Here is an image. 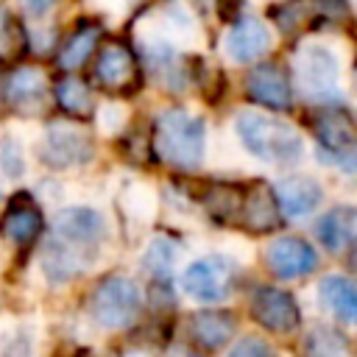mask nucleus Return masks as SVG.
<instances>
[{"mask_svg": "<svg viewBox=\"0 0 357 357\" xmlns=\"http://www.w3.org/2000/svg\"><path fill=\"white\" fill-rule=\"evenodd\" d=\"M204 142H206L204 120L184 109H167L153 123V148L173 167L201 165Z\"/></svg>", "mask_w": 357, "mask_h": 357, "instance_id": "obj_1", "label": "nucleus"}, {"mask_svg": "<svg viewBox=\"0 0 357 357\" xmlns=\"http://www.w3.org/2000/svg\"><path fill=\"white\" fill-rule=\"evenodd\" d=\"M234 128H237L240 142L262 162L290 165V162L301 159V153H304L298 131L282 120H273V117H265L257 112H240L234 120Z\"/></svg>", "mask_w": 357, "mask_h": 357, "instance_id": "obj_2", "label": "nucleus"}, {"mask_svg": "<svg viewBox=\"0 0 357 357\" xmlns=\"http://www.w3.org/2000/svg\"><path fill=\"white\" fill-rule=\"evenodd\" d=\"M89 310L103 329H123L139 312V287L128 276H106L95 287Z\"/></svg>", "mask_w": 357, "mask_h": 357, "instance_id": "obj_3", "label": "nucleus"}, {"mask_svg": "<svg viewBox=\"0 0 357 357\" xmlns=\"http://www.w3.org/2000/svg\"><path fill=\"white\" fill-rule=\"evenodd\" d=\"M293 75L307 100H337V61L329 47L307 45L293 59Z\"/></svg>", "mask_w": 357, "mask_h": 357, "instance_id": "obj_4", "label": "nucleus"}, {"mask_svg": "<svg viewBox=\"0 0 357 357\" xmlns=\"http://www.w3.org/2000/svg\"><path fill=\"white\" fill-rule=\"evenodd\" d=\"M315 139L324 153H332V162L343 170H357V120L346 109H324L312 120Z\"/></svg>", "mask_w": 357, "mask_h": 357, "instance_id": "obj_5", "label": "nucleus"}, {"mask_svg": "<svg viewBox=\"0 0 357 357\" xmlns=\"http://www.w3.org/2000/svg\"><path fill=\"white\" fill-rule=\"evenodd\" d=\"M234 276H237V265L229 257H204L195 259L184 276H181V287L187 296L198 298V301H220L231 293L234 287Z\"/></svg>", "mask_w": 357, "mask_h": 357, "instance_id": "obj_6", "label": "nucleus"}, {"mask_svg": "<svg viewBox=\"0 0 357 357\" xmlns=\"http://www.w3.org/2000/svg\"><path fill=\"white\" fill-rule=\"evenodd\" d=\"M39 156L50 167H75V165L89 162L92 139L75 123H53V126H47V131L42 137Z\"/></svg>", "mask_w": 357, "mask_h": 357, "instance_id": "obj_7", "label": "nucleus"}, {"mask_svg": "<svg viewBox=\"0 0 357 357\" xmlns=\"http://www.w3.org/2000/svg\"><path fill=\"white\" fill-rule=\"evenodd\" d=\"M53 234L64 248H70L78 259H84L81 254H92L100 245V240L106 234V223H103L100 212H95L89 206H73V209L59 212Z\"/></svg>", "mask_w": 357, "mask_h": 357, "instance_id": "obj_8", "label": "nucleus"}, {"mask_svg": "<svg viewBox=\"0 0 357 357\" xmlns=\"http://www.w3.org/2000/svg\"><path fill=\"white\" fill-rule=\"evenodd\" d=\"M251 315L262 329L276 332V335L293 332L301 321L296 298L279 287H259L251 296Z\"/></svg>", "mask_w": 357, "mask_h": 357, "instance_id": "obj_9", "label": "nucleus"}, {"mask_svg": "<svg viewBox=\"0 0 357 357\" xmlns=\"http://www.w3.org/2000/svg\"><path fill=\"white\" fill-rule=\"evenodd\" d=\"M95 78L106 92H131L137 86V59L123 42L100 47L95 61Z\"/></svg>", "mask_w": 357, "mask_h": 357, "instance_id": "obj_10", "label": "nucleus"}, {"mask_svg": "<svg viewBox=\"0 0 357 357\" xmlns=\"http://www.w3.org/2000/svg\"><path fill=\"white\" fill-rule=\"evenodd\" d=\"M245 92L254 103L259 106H268L273 112H284L290 109V81H287V73L276 64V61H265L259 67H254L245 78Z\"/></svg>", "mask_w": 357, "mask_h": 357, "instance_id": "obj_11", "label": "nucleus"}, {"mask_svg": "<svg viewBox=\"0 0 357 357\" xmlns=\"http://www.w3.org/2000/svg\"><path fill=\"white\" fill-rule=\"evenodd\" d=\"M265 265L279 279H296V276L312 273L315 265H318V257H315L312 245L304 243L301 237H279V240H273L268 245Z\"/></svg>", "mask_w": 357, "mask_h": 357, "instance_id": "obj_12", "label": "nucleus"}, {"mask_svg": "<svg viewBox=\"0 0 357 357\" xmlns=\"http://www.w3.org/2000/svg\"><path fill=\"white\" fill-rule=\"evenodd\" d=\"M279 204H276V192L265 184H254L251 190L243 192L240 198V212H237V223L243 229H248L251 234H262L279 226Z\"/></svg>", "mask_w": 357, "mask_h": 357, "instance_id": "obj_13", "label": "nucleus"}, {"mask_svg": "<svg viewBox=\"0 0 357 357\" xmlns=\"http://www.w3.org/2000/svg\"><path fill=\"white\" fill-rule=\"evenodd\" d=\"M271 47V33L265 28L262 20H257L254 14H243L237 17V22L231 25L229 36H226V50L234 61H251L257 56H262Z\"/></svg>", "mask_w": 357, "mask_h": 357, "instance_id": "obj_14", "label": "nucleus"}, {"mask_svg": "<svg viewBox=\"0 0 357 357\" xmlns=\"http://www.w3.org/2000/svg\"><path fill=\"white\" fill-rule=\"evenodd\" d=\"M315 237L326 251H343L357 237V209L354 206H335L315 223Z\"/></svg>", "mask_w": 357, "mask_h": 357, "instance_id": "obj_15", "label": "nucleus"}, {"mask_svg": "<svg viewBox=\"0 0 357 357\" xmlns=\"http://www.w3.org/2000/svg\"><path fill=\"white\" fill-rule=\"evenodd\" d=\"M276 204H279V212H284L287 218H301L321 204V187L307 176H290L279 181Z\"/></svg>", "mask_w": 357, "mask_h": 357, "instance_id": "obj_16", "label": "nucleus"}, {"mask_svg": "<svg viewBox=\"0 0 357 357\" xmlns=\"http://www.w3.org/2000/svg\"><path fill=\"white\" fill-rule=\"evenodd\" d=\"M234 315L226 310H201L190 318L192 340L204 349H220L234 335Z\"/></svg>", "mask_w": 357, "mask_h": 357, "instance_id": "obj_17", "label": "nucleus"}, {"mask_svg": "<svg viewBox=\"0 0 357 357\" xmlns=\"http://www.w3.org/2000/svg\"><path fill=\"white\" fill-rule=\"evenodd\" d=\"M324 307L343 324H357V284L343 276H326L318 284Z\"/></svg>", "mask_w": 357, "mask_h": 357, "instance_id": "obj_18", "label": "nucleus"}, {"mask_svg": "<svg viewBox=\"0 0 357 357\" xmlns=\"http://www.w3.org/2000/svg\"><path fill=\"white\" fill-rule=\"evenodd\" d=\"M42 229V215L36 206L31 204H14L8 206V212L0 220V234L17 245H28L33 243V237Z\"/></svg>", "mask_w": 357, "mask_h": 357, "instance_id": "obj_19", "label": "nucleus"}, {"mask_svg": "<svg viewBox=\"0 0 357 357\" xmlns=\"http://www.w3.org/2000/svg\"><path fill=\"white\" fill-rule=\"evenodd\" d=\"M98 39H100V25H98V22H81V25L70 33V39L64 42V47L59 50V67H64V70H78V67L92 56Z\"/></svg>", "mask_w": 357, "mask_h": 357, "instance_id": "obj_20", "label": "nucleus"}, {"mask_svg": "<svg viewBox=\"0 0 357 357\" xmlns=\"http://www.w3.org/2000/svg\"><path fill=\"white\" fill-rule=\"evenodd\" d=\"M6 92H8V100H11L14 106L36 103V100L45 95V73H42L39 67H17V70L8 75Z\"/></svg>", "mask_w": 357, "mask_h": 357, "instance_id": "obj_21", "label": "nucleus"}, {"mask_svg": "<svg viewBox=\"0 0 357 357\" xmlns=\"http://www.w3.org/2000/svg\"><path fill=\"white\" fill-rule=\"evenodd\" d=\"M304 357H351V346L343 337V332L332 326H312L301 346Z\"/></svg>", "mask_w": 357, "mask_h": 357, "instance_id": "obj_22", "label": "nucleus"}, {"mask_svg": "<svg viewBox=\"0 0 357 357\" xmlns=\"http://www.w3.org/2000/svg\"><path fill=\"white\" fill-rule=\"evenodd\" d=\"M56 100L73 117H86L92 112V95L81 78H61L56 84Z\"/></svg>", "mask_w": 357, "mask_h": 357, "instance_id": "obj_23", "label": "nucleus"}, {"mask_svg": "<svg viewBox=\"0 0 357 357\" xmlns=\"http://www.w3.org/2000/svg\"><path fill=\"white\" fill-rule=\"evenodd\" d=\"M240 198H243V192H237V187H212L204 195V206L220 220H237Z\"/></svg>", "mask_w": 357, "mask_h": 357, "instance_id": "obj_24", "label": "nucleus"}, {"mask_svg": "<svg viewBox=\"0 0 357 357\" xmlns=\"http://www.w3.org/2000/svg\"><path fill=\"white\" fill-rule=\"evenodd\" d=\"M0 173L6 178H20L25 173V156H22V145L11 137L3 134L0 137Z\"/></svg>", "mask_w": 357, "mask_h": 357, "instance_id": "obj_25", "label": "nucleus"}, {"mask_svg": "<svg viewBox=\"0 0 357 357\" xmlns=\"http://www.w3.org/2000/svg\"><path fill=\"white\" fill-rule=\"evenodd\" d=\"M17 47H20V31H17V22H14V17H11L6 8H0V59L14 56Z\"/></svg>", "mask_w": 357, "mask_h": 357, "instance_id": "obj_26", "label": "nucleus"}, {"mask_svg": "<svg viewBox=\"0 0 357 357\" xmlns=\"http://www.w3.org/2000/svg\"><path fill=\"white\" fill-rule=\"evenodd\" d=\"M148 268L151 271H156V273H165L167 268H170V262H173V245L167 243V240H156L153 245H151V251H148Z\"/></svg>", "mask_w": 357, "mask_h": 357, "instance_id": "obj_27", "label": "nucleus"}, {"mask_svg": "<svg viewBox=\"0 0 357 357\" xmlns=\"http://www.w3.org/2000/svg\"><path fill=\"white\" fill-rule=\"evenodd\" d=\"M229 357H276V354L262 337H245L229 351Z\"/></svg>", "mask_w": 357, "mask_h": 357, "instance_id": "obj_28", "label": "nucleus"}, {"mask_svg": "<svg viewBox=\"0 0 357 357\" xmlns=\"http://www.w3.org/2000/svg\"><path fill=\"white\" fill-rule=\"evenodd\" d=\"M17 335V329H14V324L11 321H0V354L6 351V346L11 343V337Z\"/></svg>", "mask_w": 357, "mask_h": 357, "instance_id": "obj_29", "label": "nucleus"}, {"mask_svg": "<svg viewBox=\"0 0 357 357\" xmlns=\"http://www.w3.org/2000/svg\"><path fill=\"white\" fill-rule=\"evenodd\" d=\"M53 3H56V0H22L25 11H31V14H45Z\"/></svg>", "mask_w": 357, "mask_h": 357, "instance_id": "obj_30", "label": "nucleus"}, {"mask_svg": "<svg viewBox=\"0 0 357 357\" xmlns=\"http://www.w3.org/2000/svg\"><path fill=\"white\" fill-rule=\"evenodd\" d=\"M165 357H198V354H192V351H187V349H167Z\"/></svg>", "mask_w": 357, "mask_h": 357, "instance_id": "obj_31", "label": "nucleus"}, {"mask_svg": "<svg viewBox=\"0 0 357 357\" xmlns=\"http://www.w3.org/2000/svg\"><path fill=\"white\" fill-rule=\"evenodd\" d=\"M351 268L357 271V248H354V254H351Z\"/></svg>", "mask_w": 357, "mask_h": 357, "instance_id": "obj_32", "label": "nucleus"}, {"mask_svg": "<svg viewBox=\"0 0 357 357\" xmlns=\"http://www.w3.org/2000/svg\"><path fill=\"white\" fill-rule=\"evenodd\" d=\"M354 84H357V64H354Z\"/></svg>", "mask_w": 357, "mask_h": 357, "instance_id": "obj_33", "label": "nucleus"}]
</instances>
